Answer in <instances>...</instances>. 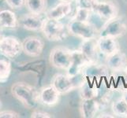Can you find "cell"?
Listing matches in <instances>:
<instances>
[{
    "instance_id": "1",
    "label": "cell",
    "mask_w": 127,
    "mask_h": 118,
    "mask_svg": "<svg viewBox=\"0 0 127 118\" xmlns=\"http://www.w3.org/2000/svg\"><path fill=\"white\" fill-rule=\"evenodd\" d=\"M11 93L23 106L33 109L40 102V91L25 82H17L11 86Z\"/></svg>"
},
{
    "instance_id": "2",
    "label": "cell",
    "mask_w": 127,
    "mask_h": 118,
    "mask_svg": "<svg viewBox=\"0 0 127 118\" xmlns=\"http://www.w3.org/2000/svg\"><path fill=\"white\" fill-rule=\"evenodd\" d=\"M67 31L72 36L83 40L99 36V31L89 21H80L71 19L67 25Z\"/></svg>"
},
{
    "instance_id": "3",
    "label": "cell",
    "mask_w": 127,
    "mask_h": 118,
    "mask_svg": "<svg viewBox=\"0 0 127 118\" xmlns=\"http://www.w3.org/2000/svg\"><path fill=\"white\" fill-rule=\"evenodd\" d=\"M67 27L59 20L45 17L41 32L49 41H60L66 36Z\"/></svg>"
},
{
    "instance_id": "4",
    "label": "cell",
    "mask_w": 127,
    "mask_h": 118,
    "mask_svg": "<svg viewBox=\"0 0 127 118\" xmlns=\"http://www.w3.org/2000/svg\"><path fill=\"white\" fill-rule=\"evenodd\" d=\"M22 52V42L17 37L8 36L0 38V54L6 58L15 59Z\"/></svg>"
},
{
    "instance_id": "5",
    "label": "cell",
    "mask_w": 127,
    "mask_h": 118,
    "mask_svg": "<svg viewBox=\"0 0 127 118\" xmlns=\"http://www.w3.org/2000/svg\"><path fill=\"white\" fill-rule=\"evenodd\" d=\"M72 50L64 47H56L51 50L49 62L53 67L66 70L71 62Z\"/></svg>"
},
{
    "instance_id": "6",
    "label": "cell",
    "mask_w": 127,
    "mask_h": 118,
    "mask_svg": "<svg viewBox=\"0 0 127 118\" xmlns=\"http://www.w3.org/2000/svg\"><path fill=\"white\" fill-rule=\"evenodd\" d=\"M93 12L99 18L110 21L119 16V8L118 4L112 0H98Z\"/></svg>"
},
{
    "instance_id": "7",
    "label": "cell",
    "mask_w": 127,
    "mask_h": 118,
    "mask_svg": "<svg viewBox=\"0 0 127 118\" xmlns=\"http://www.w3.org/2000/svg\"><path fill=\"white\" fill-rule=\"evenodd\" d=\"M127 33V24L126 21L119 18V16L107 22L99 31V36H110L119 38Z\"/></svg>"
},
{
    "instance_id": "8",
    "label": "cell",
    "mask_w": 127,
    "mask_h": 118,
    "mask_svg": "<svg viewBox=\"0 0 127 118\" xmlns=\"http://www.w3.org/2000/svg\"><path fill=\"white\" fill-rule=\"evenodd\" d=\"M109 71L110 69H108L107 65L99 64L98 62H88L84 69H82L81 75L82 77L97 83V81L101 78L108 76Z\"/></svg>"
},
{
    "instance_id": "9",
    "label": "cell",
    "mask_w": 127,
    "mask_h": 118,
    "mask_svg": "<svg viewBox=\"0 0 127 118\" xmlns=\"http://www.w3.org/2000/svg\"><path fill=\"white\" fill-rule=\"evenodd\" d=\"M44 48V42L39 36H28L22 41L23 52L29 57L36 58L40 56Z\"/></svg>"
},
{
    "instance_id": "10",
    "label": "cell",
    "mask_w": 127,
    "mask_h": 118,
    "mask_svg": "<svg viewBox=\"0 0 127 118\" xmlns=\"http://www.w3.org/2000/svg\"><path fill=\"white\" fill-rule=\"evenodd\" d=\"M89 62L81 50H72L71 62L66 69V74L71 78H75L81 73L82 69Z\"/></svg>"
},
{
    "instance_id": "11",
    "label": "cell",
    "mask_w": 127,
    "mask_h": 118,
    "mask_svg": "<svg viewBox=\"0 0 127 118\" xmlns=\"http://www.w3.org/2000/svg\"><path fill=\"white\" fill-rule=\"evenodd\" d=\"M44 19L40 15L34 14L32 13L25 14L18 18V26L28 31L38 32L41 31Z\"/></svg>"
},
{
    "instance_id": "12",
    "label": "cell",
    "mask_w": 127,
    "mask_h": 118,
    "mask_svg": "<svg viewBox=\"0 0 127 118\" xmlns=\"http://www.w3.org/2000/svg\"><path fill=\"white\" fill-rule=\"evenodd\" d=\"M73 79L69 77L67 74L59 73L53 76L51 85L53 86L60 94H64L70 92L76 87Z\"/></svg>"
},
{
    "instance_id": "13",
    "label": "cell",
    "mask_w": 127,
    "mask_h": 118,
    "mask_svg": "<svg viewBox=\"0 0 127 118\" xmlns=\"http://www.w3.org/2000/svg\"><path fill=\"white\" fill-rule=\"evenodd\" d=\"M106 65L110 71L118 72L124 71L127 65V56L120 50L107 57Z\"/></svg>"
},
{
    "instance_id": "14",
    "label": "cell",
    "mask_w": 127,
    "mask_h": 118,
    "mask_svg": "<svg viewBox=\"0 0 127 118\" xmlns=\"http://www.w3.org/2000/svg\"><path fill=\"white\" fill-rule=\"evenodd\" d=\"M80 50L89 62H98L99 51L97 45V38L83 40Z\"/></svg>"
},
{
    "instance_id": "15",
    "label": "cell",
    "mask_w": 127,
    "mask_h": 118,
    "mask_svg": "<svg viewBox=\"0 0 127 118\" xmlns=\"http://www.w3.org/2000/svg\"><path fill=\"white\" fill-rule=\"evenodd\" d=\"M97 45L99 53L106 57L119 50V44L116 39L110 36H99Z\"/></svg>"
},
{
    "instance_id": "16",
    "label": "cell",
    "mask_w": 127,
    "mask_h": 118,
    "mask_svg": "<svg viewBox=\"0 0 127 118\" xmlns=\"http://www.w3.org/2000/svg\"><path fill=\"white\" fill-rule=\"evenodd\" d=\"M79 92L81 99L97 98L99 95L97 83L93 82L81 76V81L79 85Z\"/></svg>"
},
{
    "instance_id": "17",
    "label": "cell",
    "mask_w": 127,
    "mask_h": 118,
    "mask_svg": "<svg viewBox=\"0 0 127 118\" xmlns=\"http://www.w3.org/2000/svg\"><path fill=\"white\" fill-rule=\"evenodd\" d=\"M60 94L53 86H47L40 91V102L47 106H53L58 104Z\"/></svg>"
},
{
    "instance_id": "18",
    "label": "cell",
    "mask_w": 127,
    "mask_h": 118,
    "mask_svg": "<svg viewBox=\"0 0 127 118\" xmlns=\"http://www.w3.org/2000/svg\"><path fill=\"white\" fill-rule=\"evenodd\" d=\"M72 11V2H61L47 12L46 17L55 20H62Z\"/></svg>"
},
{
    "instance_id": "19",
    "label": "cell",
    "mask_w": 127,
    "mask_h": 118,
    "mask_svg": "<svg viewBox=\"0 0 127 118\" xmlns=\"http://www.w3.org/2000/svg\"><path fill=\"white\" fill-rule=\"evenodd\" d=\"M99 110V103L96 98L81 99L80 112L84 118H93Z\"/></svg>"
},
{
    "instance_id": "20",
    "label": "cell",
    "mask_w": 127,
    "mask_h": 118,
    "mask_svg": "<svg viewBox=\"0 0 127 118\" xmlns=\"http://www.w3.org/2000/svg\"><path fill=\"white\" fill-rule=\"evenodd\" d=\"M0 25L8 29L16 28L18 26V18H17L15 13L7 9L0 10Z\"/></svg>"
},
{
    "instance_id": "21",
    "label": "cell",
    "mask_w": 127,
    "mask_h": 118,
    "mask_svg": "<svg viewBox=\"0 0 127 118\" xmlns=\"http://www.w3.org/2000/svg\"><path fill=\"white\" fill-rule=\"evenodd\" d=\"M25 6L29 13L42 15L47 10V0H25Z\"/></svg>"
},
{
    "instance_id": "22",
    "label": "cell",
    "mask_w": 127,
    "mask_h": 118,
    "mask_svg": "<svg viewBox=\"0 0 127 118\" xmlns=\"http://www.w3.org/2000/svg\"><path fill=\"white\" fill-rule=\"evenodd\" d=\"M11 62L7 58H0V84L6 83L11 74Z\"/></svg>"
},
{
    "instance_id": "23",
    "label": "cell",
    "mask_w": 127,
    "mask_h": 118,
    "mask_svg": "<svg viewBox=\"0 0 127 118\" xmlns=\"http://www.w3.org/2000/svg\"><path fill=\"white\" fill-rule=\"evenodd\" d=\"M111 110L115 117H127V103L124 98L121 97L115 100L111 105Z\"/></svg>"
},
{
    "instance_id": "24",
    "label": "cell",
    "mask_w": 127,
    "mask_h": 118,
    "mask_svg": "<svg viewBox=\"0 0 127 118\" xmlns=\"http://www.w3.org/2000/svg\"><path fill=\"white\" fill-rule=\"evenodd\" d=\"M93 11L85 8L76 6L75 14H74L72 19L80 21H89Z\"/></svg>"
},
{
    "instance_id": "25",
    "label": "cell",
    "mask_w": 127,
    "mask_h": 118,
    "mask_svg": "<svg viewBox=\"0 0 127 118\" xmlns=\"http://www.w3.org/2000/svg\"><path fill=\"white\" fill-rule=\"evenodd\" d=\"M98 0H75L76 6L85 8L93 11V8Z\"/></svg>"
},
{
    "instance_id": "26",
    "label": "cell",
    "mask_w": 127,
    "mask_h": 118,
    "mask_svg": "<svg viewBox=\"0 0 127 118\" xmlns=\"http://www.w3.org/2000/svg\"><path fill=\"white\" fill-rule=\"evenodd\" d=\"M7 6L12 10H21L25 6V0H5Z\"/></svg>"
},
{
    "instance_id": "27",
    "label": "cell",
    "mask_w": 127,
    "mask_h": 118,
    "mask_svg": "<svg viewBox=\"0 0 127 118\" xmlns=\"http://www.w3.org/2000/svg\"><path fill=\"white\" fill-rule=\"evenodd\" d=\"M20 117L19 113L12 110L0 111V118H17Z\"/></svg>"
},
{
    "instance_id": "28",
    "label": "cell",
    "mask_w": 127,
    "mask_h": 118,
    "mask_svg": "<svg viewBox=\"0 0 127 118\" xmlns=\"http://www.w3.org/2000/svg\"><path fill=\"white\" fill-rule=\"evenodd\" d=\"M31 117L32 118H51L52 117V116L50 113L41 110H34L31 113Z\"/></svg>"
},
{
    "instance_id": "29",
    "label": "cell",
    "mask_w": 127,
    "mask_h": 118,
    "mask_svg": "<svg viewBox=\"0 0 127 118\" xmlns=\"http://www.w3.org/2000/svg\"><path fill=\"white\" fill-rule=\"evenodd\" d=\"M96 117H106V118H113L115 117V116H112L111 114H109V113H101L99 116H97Z\"/></svg>"
},
{
    "instance_id": "30",
    "label": "cell",
    "mask_w": 127,
    "mask_h": 118,
    "mask_svg": "<svg viewBox=\"0 0 127 118\" xmlns=\"http://www.w3.org/2000/svg\"><path fill=\"white\" fill-rule=\"evenodd\" d=\"M122 97L124 98V100H125V101L126 102V103H127V89L126 90H124L123 91H122Z\"/></svg>"
},
{
    "instance_id": "31",
    "label": "cell",
    "mask_w": 127,
    "mask_h": 118,
    "mask_svg": "<svg viewBox=\"0 0 127 118\" xmlns=\"http://www.w3.org/2000/svg\"><path fill=\"white\" fill-rule=\"evenodd\" d=\"M60 2H72L74 0H59Z\"/></svg>"
},
{
    "instance_id": "32",
    "label": "cell",
    "mask_w": 127,
    "mask_h": 118,
    "mask_svg": "<svg viewBox=\"0 0 127 118\" xmlns=\"http://www.w3.org/2000/svg\"><path fill=\"white\" fill-rule=\"evenodd\" d=\"M124 71H125V72H126V76H127V65H126V68H125V69H124Z\"/></svg>"
},
{
    "instance_id": "33",
    "label": "cell",
    "mask_w": 127,
    "mask_h": 118,
    "mask_svg": "<svg viewBox=\"0 0 127 118\" xmlns=\"http://www.w3.org/2000/svg\"><path fill=\"white\" fill-rule=\"evenodd\" d=\"M1 107H2V102L0 101V109H1Z\"/></svg>"
}]
</instances>
